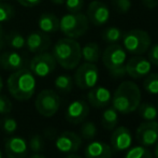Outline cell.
<instances>
[{
    "label": "cell",
    "instance_id": "obj_1",
    "mask_svg": "<svg viewBox=\"0 0 158 158\" xmlns=\"http://www.w3.org/2000/svg\"><path fill=\"white\" fill-rule=\"evenodd\" d=\"M8 90L14 99L19 101H26L30 99L35 92L37 81L35 74L30 69L22 68L16 70L8 77L6 81Z\"/></svg>",
    "mask_w": 158,
    "mask_h": 158
},
{
    "label": "cell",
    "instance_id": "obj_2",
    "mask_svg": "<svg viewBox=\"0 0 158 158\" xmlns=\"http://www.w3.org/2000/svg\"><path fill=\"white\" fill-rule=\"evenodd\" d=\"M141 103V90L131 81H124L118 85L112 97L113 108L122 114H129L135 111Z\"/></svg>",
    "mask_w": 158,
    "mask_h": 158
},
{
    "label": "cell",
    "instance_id": "obj_3",
    "mask_svg": "<svg viewBox=\"0 0 158 158\" xmlns=\"http://www.w3.org/2000/svg\"><path fill=\"white\" fill-rule=\"evenodd\" d=\"M81 45L75 39L63 38L54 44L53 48V56L58 64L64 69L72 70L75 69L81 63L82 52Z\"/></svg>",
    "mask_w": 158,
    "mask_h": 158
},
{
    "label": "cell",
    "instance_id": "obj_4",
    "mask_svg": "<svg viewBox=\"0 0 158 158\" xmlns=\"http://www.w3.org/2000/svg\"><path fill=\"white\" fill-rule=\"evenodd\" d=\"M102 63L110 71L113 77H123L126 75L127 52L117 43L110 44L102 53Z\"/></svg>",
    "mask_w": 158,
    "mask_h": 158
},
{
    "label": "cell",
    "instance_id": "obj_5",
    "mask_svg": "<svg viewBox=\"0 0 158 158\" xmlns=\"http://www.w3.org/2000/svg\"><path fill=\"white\" fill-rule=\"evenodd\" d=\"M89 21L83 13H68L59 19V30L67 38L77 39L88 30Z\"/></svg>",
    "mask_w": 158,
    "mask_h": 158
},
{
    "label": "cell",
    "instance_id": "obj_6",
    "mask_svg": "<svg viewBox=\"0 0 158 158\" xmlns=\"http://www.w3.org/2000/svg\"><path fill=\"white\" fill-rule=\"evenodd\" d=\"M122 41L126 52L132 55H143L152 44L150 35L142 29H132L123 33Z\"/></svg>",
    "mask_w": 158,
    "mask_h": 158
},
{
    "label": "cell",
    "instance_id": "obj_7",
    "mask_svg": "<svg viewBox=\"0 0 158 158\" xmlns=\"http://www.w3.org/2000/svg\"><path fill=\"white\" fill-rule=\"evenodd\" d=\"M35 110L44 117H51L57 113L60 106V98L56 92L44 89L37 96L35 101Z\"/></svg>",
    "mask_w": 158,
    "mask_h": 158
},
{
    "label": "cell",
    "instance_id": "obj_8",
    "mask_svg": "<svg viewBox=\"0 0 158 158\" xmlns=\"http://www.w3.org/2000/svg\"><path fill=\"white\" fill-rule=\"evenodd\" d=\"M99 80V70L92 63H84L77 69L74 73V82L81 89H90L95 87Z\"/></svg>",
    "mask_w": 158,
    "mask_h": 158
},
{
    "label": "cell",
    "instance_id": "obj_9",
    "mask_svg": "<svg viewBox=\"0 0 158 158\" xmlns=\"http://www.w3.org/2000/svg\"><path fill=\"white\" fill-rule=\"evenodd\" d=\"M56 64L57 63L53 54L44 51V52L38 53L30 60L29 69L35 74V77H45L55 70Z\"/></svg>",
    "mask_w": 158,
    "mask_h": 158
},
{
    "label": "cell",
    "instance_id": "obj_10",
    "mask_svg": "<svg viewBox=\"0 0 158 158\" xmlns=\"http://www.w3.org/2000/svg\"><path fill=\"white\" fill-rule=\"evenodd\" d=\"M82 145V138L73 131H64L57 137L55 146L60 153L72 154L79 151Z\"/></svg>",
    "mask_w": 158,
    "mask_h": 158
},
{
    "label": "cell",
    "instance_id": "obj_11",
    "mask_svg": "<svg viewBox=\"0 0 158 158\" xmlns=\"http://www.w3.org/2000/svg\"><path fill=\"white\" fill-rule=\"evenodd\" d=\"M151 69L152 64L148 58L142 57L141 55H137L126 61V74L135 80L145 77L148 73H151Z\"/></svg>",
    "mask_w": 158,
    "mask_h": 158
},
{
    "label": "cell",
    "instance_id": "obj_12",
    "mask_svg": "<svg viewBox=\"0 0 158 158\" xmlns=\"http://www.w3.org/2000/svg\"><path fill=\"white\" fill-rule=\"evenodd\" d=\"M140 145L151 146L158 141V123L156 121H146L138 127L135 133Z\"/></svg>",
    "mask_w": 158,
    "mask_h": 158
},
{
    "label": "cell",
    "instance_id": "obj_13",
    "mask_svg": "<svg viewBox=\"0 0 158 158\" xmlns=\"http://www.w3.org/2000/svg\"><path fill=\"white\" fill-rule=\"evenodd\" d=\"M86 16L93 25L102 26L106 24L110 19V10L106 3L99 0H94L88 4Z\"/></svg>",
    "mask_w": 158,
    "mask_h": 158
},
{
    "label": "cell",
    "instance_id": "obj_14",
    "mask_svg": "<svg viewBox=\"0 0 158 158\" xmlns=\"http://www.w3.org/2000/svg\"><path fill=\"white\" fill-rule=\"evenodd\" d=\"M4 151L8 158H25L28 153V144L24 138L12 135L6 140Z\"/></svg>",
    "mask_w": 158,
    "mask_h": 158
},
{
    "label": "cell",
    "instance_id": "obj_15",
    "mask_svg": "<svg viewBox=\"0 0 158 158\" xmlns=\"http://www.w3.org/2000/svg\"><path fill=\"white\" fill-rule=\"evenodd\" d=\"M89 113V106L84 100H74L68 106L66 119L71 124H80L85 121Z\"/></svg>",
    "mask_w": 158,
    "mask_h": 158
},
{
    "label": "cell",
    "instance_id": "obj_16",
    "mask_svg": "<svg viewBox=\"0 0 158 158\" xmlns=\"http://www.w3.org/2000/svg\"><path fill=\"white\" fill-rule=\"evenodd\" d=\"M132 143V135L128 128L124 126L114 128L111 137V148L114 152H123L130 148Z\"/></svg>",
    "mask_w": 158,
    "mask_h": 158
},
{
    "label": "cell",
    "instance_id": "obj_17",
    "mask_svg": "<svg viewBox=\"0 0 158 158\" xmlns=\"http://www.w3.org/2000/svg\"><path fill=\"white\" fill-rule=\"evenodd\" d=\"M87 100L92 106L96 109H101L106 106L112 100V96L108 88L103 86H97V87L90 88L87 94Z\"/></svg>",
    "mask_w": 158,
    "mask_h": 158
},
{
    "label": "cell",
    "instance_id": "obj_18",
    "mask_svg": "<svg viewBox=\"0 0 158 158\" xmlns=\"http://www.w3.org/2000/svg\"><path fill=\"white\" fill-rule=\"evenodd\" d=\"M25 66V58L15 51H8L0 54V67L6 71L19 70Z\"/></svg>",
    "mask_w": 158,
    "mask_h": 158
},
{
    "label": "cell",
    "instance_id": "obj_19",
    "mask_svg": "<svg viewBox=\"0 0 158 158\" xmlns=\"http://www.w3.org/2000/svg\"><path fill=\"white\" fill-rule=\"evenodd\" d=\"M51 40L44 32H31L26 39V46L31 53H41L50 48Z\"/></svg>",
    "mask_w": 158,
    "mask_h": 158
},
{
    "label": "cell",
    "instance_id": "obj_20",
    "mask_svg": "<svg viewBox=\"0 0 158 158\" xmlns=\"http://www.w3.org/2000/svg\"><path fill=\"white\" fill-rule=\"evenodd\" d=\"M112 148L101 141L90 142L85 148L86 158H112Z\"/></svg>",
    "mask_w": 158,
    "mask_h": 158
},
{
    "label": "cell",
    "instance_id": "obj_21",
    "mask_svg": "<svg viewBox=\"0 0 158 158\" xmlns=\"http://www.w3.org/2000/svg\"><path fill=\"white\" fill-rule=\"evenodd\" d=\"M38 27L44 33H53L59 30V19L53 13H43L38 19Z\"/></svg>",
    "mask_w": 158,
    "mask_h": 158
},
{
    "label": "cell",
    "instance_id": "obj_22",
    "mask_svg": "<svg viewBox=\"0 0 158 158\" xmlns=\"http://www.w3.org/2000/svg\"><path fill=\"white\" fill-rule=\"evenodd\" d=\"M81 52H82V58L86 63L96 64L99 61L100 57H101L100 46L96 42H89V43L85 44L81 48Z\"/></svg>",
    "mask_w": 158,
    "mask_h": 158
},
{
    "label": "cell",
    "instance_id": "obj_23",
    "mask_svg": "<svg viewBox=\"0 0 158 158\" xmlns=\"http://www.w3.org/2000/svg\"><path fill=\"white\" fill-rule=\"evenodd\" d=\"M117 111L114 108H108L103 111L101 117V124L104 129L106 130H113L116 128L117 124H118V114Z\"/></svg>",
    "mask_w": 158,
    "mask_h": 158
},
{
    "label": "cell",
    "instance_id": "obj_24",
    "mask_svg": "<svg viewBox=\"0 0 158 158\" xmlns=\"http://www.w3.org/2000/svg\"><path fill=\"white\" fill-rule=\"evenodd\" d=\"M137 110L139 111L140 116L145 121H156L158 116L157 108L152 103H148V102L140 103Z\"/></svg>",
    "mask_w": 158,
    "mask_h": 158
},
{
    "label": "cell",
    "instance_id": "obj_25",
    "mask_svg": "<svg viewBox=\"0 0 158 158\" xmlns=\"http://www.w3.org/2000/svg\"><path fill=\"white\" fill-rule=\"evenodd\" d=\"M54 84L57 90L64 93V94H67V93H70L72 90L73 79L68 74H61L55 79Z\"/></svg>",
    "mask_w": 158,
    "mask_h": 158
},
{
    "label": "cell",
    "instance_id": "obj_26",
    "mask_svg": "<svg viewBox=\"0 0 158 158\" xmlns=\"http://www.w3.org/2000/svg\"><path fill=\"white\" fill-rule=\"evenodd\" d=\"M122 37H123L122 30L119 28L115 27V26L106 28L102 32V39L109 44L117 43L119 40H122Z\"/></svg>",
    "mask_w": 158,
    "mask_h": 158
},
{
    "label": "cell",
    "instance_id": "obj_27",
    "mask_svg": "<svg viewBox=\"0 0 158 158\" xmlns=\"http://www.w3.org/2000/svg\"><path fill=\"white\" fill-rule=\"evenodd\" d=\"M143 88L151 95H158V73H148L143 82Z\"/></svg>",
    "mask_w": 158,
    "mask_h": 158
},
{
    "label": "cell",
    "instance_id": "obj_28",
    "mask_svg": "<svg viewBox=\"0 0 158 158\" xmlns=\"http://www.w3.org/2000/svg\"><path fill=\"white\" fill-rule=\"evenodd\" d=\"M125 158H153V154L146 146H135L127 152Z\"/></svg>",
    "mask_w": 158,
    "mask_h": 158
},
{
    "label": "cell",
    "instance_id": "obj_29",
    "mask_svg": "<svg viewBox=\"0 0 158 158\" xmlns=\"http://www.w3.org/2000/svg\"><path fill=\"white\" fill-rule=\"evenodd\" d=\"M97 133V127L93 122H86L82 125L80 129V135L84 140H92L96 137Z\"/></svg>",
    "mask_w": 158,
    "mask_h": 158
},
{
    "label": "cell",
    "instance_id": "obj_30",
    "mask_svg": "<svg viewBox=\"0 0 158 158\" xmlns=\"http://www.w3.org/2000/svg\"><path fill=\"white\" fill-rule=\"evenodd\" d=\"M8 43L11 48H15V50H19L26 45V38L22 33L13 32L8 35Z\"/></svg>",
    "mask_w": 158,
    "mask_h": 158
},
{
    "label": "cell",
    "instance_id": "obj_31",
    "mask_svg": "<svg viewBox=\"0 0 158 158\" xmlns=\"http://www.w3.org/2000/svg\"><path fill=\"white\" fill-rule=\"evenodd\" d=\"M28 146L31 150V152L33 153H41L42 151L45 148V142L42 135H33L31 138L29 139L28 142Z\"/></svg>",
    "mask_w": 158,
    "mask_h": 158
},
{
    "label": "cell",
    "instance_id": "obj_32",
    "mask_svg": "<svg viewBox=\"0 0 158 158\" xmlns=\"http://www.w3.org/2000/svg\"><path fill=\"white\" fill-rule=\"evenodd\" d=\"M14 9L11 4L0 1V23H4L13 19Z\"/></svg>",
    "mask_w": 158,
    "mask_h": 158
},
{
    "label": "cell",
    "instance_id": "obj_33",
    "mask_svg": "<svg viewBox=\"0 0 158 158\" xmlns=\"http://www.w3.org/2000/svg\"><path fill=\"white\" fill-rule=\"evenodd\" d=\"M0 126H1L2 130L8 135H12L17 130V122L13 117H3L0 122Z\"/></svg>",
    "mask_w": 158,
    "mask_h": 158
},
{
    "label": "cell",
    "instance_id": "obj_34",
    "mask_svg": "<svg viewBox=\"0 0 158 158\" xmlns=\"http://www.w3.org/2000/svg\"><path fill=\"white\" fill-rule=\"evenodd\" d=\"M112 6L118 13L125 14L131 9V0H112Z\"/></svg>",
    "mask_w": 158,
    "mask_h": 158
},
{
    "label": "cell",
    "instance_id": "obj_35",
    "mask_svg": "<svg viewBox=\"0 0 158 158\" xmlns=\"http://www.w3.org/2000/svg\"><path fill=\"white\" fill-rule=\"evenodd\" d=\"M64 4L69 13H79L84 6V0H66Z\"/></svg>",
    "mask_w": 158,
    "mask_h": 158
},
{
    "label": "cell",
    "instance_id": "obj_36",
    "mask_svg": "<svg viewBox=\"0 0 158 158\" xmlns=\"http://www.w3.org/2000/svg\"><path fill=\"white\" fill-rule=\"evenodd\" d=\"M12 111V102L6 96L0 95V114H9Z\"/></svg>",
    "mask_w": 158,
    "mask_h": 158
},
{
    "label": "cell",
    "instance_id": "obj_37",
    "mask_svg": "<svg viewBox=\"0 0 158 158\" xmlns=\"http://www.w3.org/2000/svg\"><path fill=\"white\" fill-rule=\"evenodd\" d=\"M148 52V59L150 60V63L154 66H158V43L150 46Z\"/></svg>",
    "mask_w": 158,
    "mask_h": 158
},
{
    "label": "cell",
    "instance_id": "obj_38",
    "mask_svg": "<svg viewBox=\"0 0 158 158\" xmlns=\"http://www.w3.org/2000/svg\"><path fill=\"white\" fill-rule=\"evenodd\" d=\"M19 4L26 8H33V6H38L42 2V0H17Z\"/></svg>",
    "mask_w": 158,
    "mask_h": 158
},
{
    "label": "cell",
    "instance_id": "obj_39",
    "mask_svg": "<svg viewBox=\"0 0 158 158\" xmlns=\"http://www.w3.org/2000/svg\"><path fill=\"white\" fill-rule=\"evenodd\" d=\"M142 3L145 8L154 9L158 4V0H142Z\"/></svg>",
    "mask_w": 158,
    "mask_h": 158
},
{
    "label": "cell",
    "instance_id": "obj_40",
    "mask_svg": "<svg viewBox=\"0 0 158 158\" xmlns=\"http://www.w3.org/2000/svg\"><path fill=\"white\" fill-rule=\"evenodd\" d=\"M29 158H46V157L43 154H41V153H33Z\"/></svg>",
    "mask_w": 158,
    "mask_h": 158
},
{
    "label": "cell",
    "instance_id": "obj_41",
    "mask_svg": "<svg viewBox=\"0 0 158 158\" xmlns=\"http://www.w3.org/2000/svg\"><path fill=\"white\" fill-rule=\"evenodd\" d=\"M3 29H2V26H1V23H0V42H2V39H3Z\"/></svg>",
    "mask_w": 158,
    "mask_h": 158
},
{
    "label": "cell",
    "instance_id": "obj_42",
    "mask_svg": "<svg viewBox=\"0 0 158 158\" xmlns=\"http://www.w3.org/2000/svg\"><path fill=\"white\" fill-rule=\"evenodd\" d=\"M51 1H52L53 3H55V4H63V3H64V1H66V0H51Z\"/></svg>",
    "mask_w": 158,
    "mask_h": 158
},
{
    "label": "cell",
    "instance_id": "obj_43",
    "mask_svg": "<svg viewBox=\"0 0 158 158\" xmlns=\"http://www.w3.org/2000/svg\"><path fill=\"white\" fill-rule=\"evenodd\" d=\"M66 158H82V157L79 156V155H77V154H74V153H72V154H69Z\"/></svg>",
    "mask_w": 158,
    "mask_h": 158
},
{
    "label": "cell",
    "instance_id": "obj_44",
    "mask_svg": "<svg viewBox=\"0 0 158 158\" xmlns=\"http://www.w3.org/2000/svg\"><path fill=\"white\" fill-rule=\"evenodd\" d=\"M154 153H155V156H156V158H158V141L156 142V146H155Z\"/></svg>",
    "mask_w": 158,
    "mask_h": 158
},
{
    "label": "cell",
    "instance_id": "obj_45",
    "mask_svg": "<svg viewBox=\"0 0 158 158\" xmlns=\"http://www.w3.org/2000/svg\"><path fill=\"white\" fill-rule=\"evenodd\" d=\"M2 87H3V82H2V79H1V77H0V93H1V90H2Z\"/></svg>",
    "mask_w": 158,
    "mask_h": 158
},
{
    "label": "cell",
    "instance_id": "obj_46",
    "mask_svg": "<svg viewBox=\"0 0 158 158\" xmlns=\"http://www.w3.org/2000/svg\"><path fill=\"white\" fill-rule=\"evenodd\" d=\"M0 158H3V155H2V152L0 151Z\"/></svg>",
    "mask_w": 158,
    "mask_h": 158
},
{
    "label": "cell",
    "instance_id": "obj_47",
    "mask_svg": "<svg viewBox=\"0 0 158 158\" xmlns=\"http://www.w3.org/2000/svg\"><path fill=\"white\" fill-rule=\"evenodd\" d=\"M1 48H2V42H0V50H1Z\"/></svg>",
    "mask_w": 158,
    "mask_h": 158
},
{
    "label": "cell",
    "instance_id": "obj_48",
    "mask_svg": "<svg viewBox=\"0 0 158 158\" xmlns=\"http://www.w3.org/2000/svg\"><path fill=\"white\" fill-rule=\"evenodd\" d=\"M157 110H158V103H157Z\"/></svg>",
    "mask_w": 158,
    "mask_h": 158
},
{
    "label": "cell",
    "instance_id": "obj_49",
    "mask_svg": "<svg viewBox=\"0 0 158 158\" xmlns=\"http://www.w3.org/2000/svg\"><path fill=\"white\" fill-rule=\"evenodd\" d=\"M0 1H3V0H0Z\"/></svg>",
    "mask_w": 158,
    "mask_h": 158
}]
</instances>
